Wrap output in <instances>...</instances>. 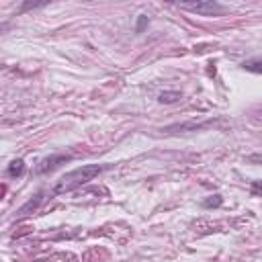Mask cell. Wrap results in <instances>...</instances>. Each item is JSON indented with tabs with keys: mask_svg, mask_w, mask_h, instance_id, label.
<instances>
[{
	"mask_svg": "<svg viewBox=\"0 0 262 262\" xmlns=\"http://www.w3.org/2000/svg\"><path fill=\"white\" fill-rule=\"evenodd\" d=\"M180 8H186L190 12H199V14H217V12H223L225 6L217 4V2H182L178 4Z\"/></svg>",
	"mask_w": 262,
	"mask_h": 262,
	"instance_id": "obj_2",
	"label": "cell"
},
{
	"mask_svg": "<svg viewBox=\"0 0 262 262\" xmlns=\"http://www.w3.org/2000/svg\"><path fill=\"white\" fill-rule=\"evenodd\" d=\"M244 70L248 72H256V74H262V59H250V61H244L242 63Z\"/></svg>",
	"mask_w": 262,
	"mask_h": 262,
	"instance_id": "obj_5",
	"label": "cell"
},
{
	"mask_svg": "<svg viewBox=\"0 0 262 262\" xmlns=\"http://www.w3.org/2000/svg\"><path fill=\"white\" fill-rule=\"evenodd\" d=\"M178 98V92H162L160 94V102H174Z\"/></svg>",
	"mask_w": 262,
	"mask_h": 262,
	"instance_id": "obj_6",
	"label": "cell"
},
{
	"mask_svg": "<svg viewBox=\"0 0 262 262\" xmlns=\"http://www.w3.org/2000/svg\"><path fill=\"white\" fill-rule=\"evenodd\" d=\"M106 166H98V164H86V166H80L72 172H68L66 176H61V180L55 184L53 192L55 194H63V192H70L90 180H94V176H98Z\"/></svg>",
	"mask_w": 262,
	"mask_h": 262,
	"instance_id": "obj_1",
	"label": "cell"
},
{
	"mask_svg": "<svg viewBox=\"0 0 262 262\" xmlns=\"http://www.w3.org/2000/svg\"><path fill=\"white\" fill-rule=\"evenodd\" d=\"M219 203H221V199L217 196V199H211V201H207V203H205V207H217Z\"/></svg>",
	"mask_w": 262,
	"mask_h": 262,
	"instance_id": "obj_7",
	"label": "cell"
},
{
	"mask_svg": "<svg viewBox=\"0 0 262 262\" xmlns=\"http://www.w3.org/2000/svg\"><path fill=\"white\" fill-rule=\"evenodd\" d=\"M72 156H51V158H45L37 168H35V172L37 174H43V172H51L53 168H57L61 162H68Z\"/></svg>",
	"mask_w": 262,
	"mask_h": 262,
	"instance_id": "obj_3",
	"label": "cell"
},
{
	"mask_svg": "<svg viewBox=\"0 0 262 262\" xmlns=\"http://www.w3.org/2000/svg\"><path fill=\"white\" fill-rule=\"evenodd\" d=\"M23 172H25V162H23L20 158H18V160H12V162L8 164V168H6V174L12 176V178L23 176Z\"/></svg>",
	"mask_w": 262,
	"mask_h": 262,
	"instance_id": "obj_4",
	"label": "cell"
}]
</instances>
